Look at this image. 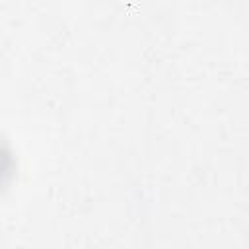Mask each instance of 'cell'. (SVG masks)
Masks as SVG:
<instances>
[{"mask_svg": "<svg viewBox=\"0 0 249 249\" xmlns=\"http://www.w3.org/2000/svg\"><path fill=\"white\" fill-rule=\"evenodd\" d=\"M8 171H10V156L0 148V183Z\"/></svg>", "mask_w": 249, "mask_h": 249, "instance_id": "cell-1", "label": "cell"}]
</instances>
